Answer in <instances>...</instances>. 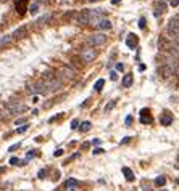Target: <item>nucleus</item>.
<instances>
[{
  "label": "nucleus",
  "instance_id": "2",
  "mask_svg": "<svg viewBox=\"0 0 179 191\" xmlns=\"http://www.w3.org/2000/svg\"><path fill=\"white\" fill-rule=\"evenodd\" d=\"M87 42H89V45H92V47H98V45H103L106 42V36L105 34H92V36H89V39H87Z\"/></svg>",
  "mask_w": 179,
  "mask_h": 191
},
{
  "label": "nucleus",
  "instance_id": "33",
  "mask_svg": "<svg viewBox=\"0 0 179 191\" xmlns=\"http://www.w3.org/2000/svg\"><path fill=\"white\" fill-rule=\"evenodd\" d=\"M103 153H105V151H103L102 148H95L94 149V154H103Z\"/></svg>",
  "mask_w": 179,
  "mask_h": 191
},
{
  "label": "nucleus",
  "instance_id": "48",
  "mask_svg": "<svg viewBox=\"0 0 179 191\" xmlns=\"http://www.w3.org/2000/svg\"><path fill=\"white\" fill-rule=\"evenodd\" d=\"M0 2H7V0H0Z\"/></svg>",
  "mask_w": 179,
  "mask_h": 191
},
{
  "label": "nucleus",
  "instance_id": "20",
  "mask_svg": "<svg viewBox=\"0 0 179 191\" xmlns=\"http://www.w3.org/2000/svg\"><path fill=\"white\" fill-rule=\"evenodd\" d=\"M13 37L12 36H3V37H0V47H5V45H8L10 42H12Z\"/></svg>",
  "mask_w": 179,
  "mask_h": 191
},
{
  "label": "nucleus",
  "instance_id": "31",
  "mask_svg": "<svg viewBox=\"0 0 179 191\" xmlns=\"http://www.w3.org/2000/svg\"><path fill=\"white\" fill-rule=\"evenodd\" d=\"M26 130H28V124H24L23 127H20V129H18V133H23V132H26Z\"/></svg>",
  "mask_w": 179,
  "mask_h": 191
},
{
  "label": "nucleus",
  "instance_id": "39",
  "mask_svg": "<svg viewBox=\"0 0 179 191\" xmlns=\"http://www.w3.org/2000/svg\"><path fill=\"white\" fill-rule=\"evenodd\" d=\"M53 154H55V156H61V154H63V149H57Z\"/></svg>",
  "mask_w": 179,
  "mask_h": 191
},
{
  "label": "nucleus",
  "instance_id": "42",
  "mask_svg": "<svg viewBox=\"0 0 179 191\" xmlns=\"http://www.w3.org/2000/svg\"><path fill=\"white\" fill-rule=\"evenodd\" d=\"M129 140H131L129 137H124V138L121 140V143H123V145H124V143H127V141H129Z\"/></svg>",
  "mask_w": 179,
  "mask_h": 191
},
{
  "label": "nucleus",
  "instance_id": "15",
  "mask_svg": "<svg viewBox=\"0 0 179 191\" xmlns=\"http://www.w3.org/2000/svg\"><path fill=\"white\" fill-rule=\"evenodd\" d=\"M123 174H124V177H126L127 182H132V180L136 178V177H134V172L131 170L129 167H123Z\"/></svg>",
  "mask_w": 179,
  "mask_h": 191
},
{
  "label": "nucleus",
  "instance_id": "11",
  "mask_svg": "<svg viewBox=\"0 0 179 191\" xmlns=\"http://www.w3.org/2000/svg\"><path fill=\"white\" fill-rule=\"evenodd\" d=\"M158 47H160V50H171V48H173V44H171V42H168L165 37H160Z\"/></svg>",
  "mask_w": 179,
  "mask_h": 191
},
{
  "label": "nucleus",
  "instance_id": "7",
  "mask_svg": "<svg viewBox=\"0 0 179 191\" xmlns=\"http://www.w3.org/2000/svg\"><path fill=\"white\" fill-rule=\"evenodd\" d=\"M45 85H47V90L49 92H55L57 88H60V85H61V80H58L55 76H53L52 79H49V80L45 82Z\"/></svg>",
  "mask_w": 179,
  "mask_h": 191
},
{
  "label": "nucleus",
  "instance_id": "40",
  "mask_svg": "<svg viewBox=\"0 0 179 191\" xmlns=\"http://www.w3.org/2000/svg\"><path fill=\"white\" fill-rule=\"evenodd\" d=\"M131 122H132V116H127V117H126V124L129 125Z\"/></svg>",
  "mask_w": 179,
  "mask_h": 191
},
{
  "label": "nucleus",
  "instance_id": "36",
  "mask_svg": "<svg viewBox=\"0 0 179 191\" xmlns=\"http://www.w3.org/2000/svg\"><path fill=\"white\" fill-rule=\"evenodd\" d=\"M24 122H26V119H16L15 124H16V125H21V124H24Z\"/></svg>",
  "mask_w": 179,
  "mask_h": 191
},
{
  "label": "nucleus",
  "instance_id": "8",
  "mask_svg": "<svg viewBox=\"0 0 179 191\" xmlns=\"http://www.w3.org/2000/svg\"><path fill=\"white\" fill-rule=\"evenodd\" d=\"M158 74L161 76L163 79L171 77V76H173V66H171V64H163L161 68L158 69Z\"/></svg>",
  "mask_w": 179,
  "mask_h": 191
},
{
  "label": "nucleus",
  "instance_id": "45",
  "mask_svg": "<svg viewBox=\"0 0 179 191\" xmlns=\"http://www.w3.org/2000/svg\"><path fill=\"white\" fill-rule=\"evenodd\" d=\"M37 101H39V98H37L36 95H34V97H33V103H37Z\"/></svg>",
  "mask_w": 179,
  "mask_h": 191
},
{
  "label": "nucleus",
  "instance_id": "3",
  "mask_svg": "<svg viewBox=\"0 0 179 191\" xmlns=\"http://www.w3.org/2000/svg\"><path fill=\"white\" fill-rule=\"evenodd\" d=\"M29 92L33 95H36V93H47L49 90H47V85H45V82H36L34 85H31V88H29Z\"/></svg>",
  "mask_w": 179,
  "mask_h": 191
},
{
  "label": "nucleus",
  "instance_id": "37",
  "mask_svg": "<svg viewBox=\"0 0 179 191\" xmlns=\"http://www.w3.org/2000/svg\"><path fill=\"white\" fill-rule=\"evenodd\" d=\"M116 69L123 71V69H124V64H123V63H116Z\"/></svg>",
  "mask_w": 179,
  "mask_h": 191
},
{
  "label": "nucleus",
  "instance_id": "6",
  "mask_svg": "<svg viewBox=\"0 0 179 191\" xmlns=\"http://www.w3.org/2000/svg\"><path fill=\"white\" fill-rule=\"evenodd\" d=\"M89 15L90 10H81L77 13V24H89Z\"/></svg>",
  "mask_w": 179,
  "mask_h": 191
},
{
  "label": "nucleus",
  "instance_id": "19",
  "mask_svg": "<svg viewBox=\"0 0 179 191\" xmlns=\"http://www.w3.org/2000/svg\"><path fill=\"white\" fill-rule=\"evenodd\" d=\"M63 74H65L66 79H73L74 77V69H71V68L65 66V68H63Z\"/></svg>",
  "mask_w": 179,
  "mask_h": 191
},
{
  "label": "nucleus",
  "instance_id": "27",
  "mask_svg": "<svg viewBox=\"0 0 179 191\" xmlns=\"http://www.w3.org/2000/svg\"><path fill=\"white\" fill-rule=\"evenodd\" d=\"M37 175H39V178L44 180L45 177H47V170H45V169H42V170H39V174H37Z\"/></svg>",
  "mask_w": 179,
  "mask_h": 191
},
{
  "label": "nucleus",
  "instance_id": "28",
  "mask_svg": "<svg viewBox=\"0 0 179 191\" xmlns=\"http://www.w3.org/2000/svg\"><path fill=\"white\" fill-rule=\"evenodd\" d=\"M10 164H12V166H16V164H21V161L18 157H12L10 159Z\"/></svg>",
  "mask_w": 179,
  "mask_h": 191
},
{
  "label": "nucleus",
  "instance_id": "35",
  "mask_svg": "<svg viewBox=\"0 0 179 191\" xmlns=\"http://www.w3.org/2000/svg\"><path fill=\"white\" fill-rule=\"evenodd\" d=\"M20 145H21V143H16V145L10 146V148H8V151H15V149H18V148H20Z\"/></svg>",
  "mask_w": 179,
  "mask_h": 191
},
{
  "label": "nucleus",
  "instance_id": "29",
  "mask_svg": "<svg viewBox=\"0 0 179 191\" xmlns=\"http://www.w3.org/2000/svg\"><path fill=\"white\" fill-rule=\"evenodd\" d=\"M139 27L145 29V18H140V19H139Z\"/></svg>",
  "mask_w": 179,
  "mask_h": 191
},
{
  "label": "nucleus",
  "instance_id": "30",
  "mask_svg": "<svg viewBox=\"0 0 179 191\" xmlns=\"http://www.w3.org/2000/svg\"><path fill=\"white\" fill-rule=\"evenodd\" d=\"M77 125H79V121H77V119H73V122H71V129H77Z\"/></svg>",
  "mask_w": 179,
  "mask_h": 191
},
{
  "label": "nucleus",
  "instance_id": "24",
  "mask_svg": "<svg viewBox=\"0 0 179 191\" xmlns=\"http://www.w3.org/2000/svg\"><path fill=\"white\" fill-rule=\"evenodd\" d=\"M165 183H166L165 177H158V178L155 180V185H157V186H165Z\"/></svg>",
  "mask_w": 179,
  "mask_h": 191
},
{
  "label": "nucleus",
  "instance_id": "26",
  "mask_svg": "<svg viewBox=\"0 0 179 191\" xmlns=\"http://www.w3.org/2000/svg\"><path fill=\"white\" fill-rule=\"evenodd\" d=\"M34 156H37V151H36V149L28 151V154H26V159H31V157H34Z\"/></svg>",
  "mask_w": 179,
  "mask_h": 191
},
{
  "label": "nucleus",
  "instance_id": "32",
  "mask_svg": "<svg viewBox=\"0 0 179 191\" xmlns=\"http://www.w3.org/2000/svg\"><path fill=\"white\" fill-rule=\"evenodd\" d=\"M37 8H39V5H37V3H33V5H31V13H36Z\"/></svg>",
  "mask_w": 179,
  "mask_h": 191
},
{
  "label": "nucleus",
  "instance_id": "5",
  "mask_svg": "<svg viewBox=\"0 0 179 191\" xmlns=\"http://www.w3.org/2000/svg\"><path fill=\"white\" fill-rule=\"evenodd\" d=\"M81 56H82V60H84L85 63H90V61H94V60H95V56H97V52H95L94 48H87V50H82Z\"/></svg>",
  "mask_w": 179,
  "mask_h": 191
},
{
  "label": "nucleus",
  "instance_id": "46",
  "mask_svg": "<svg viewBox=\"0 0 179 191\" xmlns=\"http://www.w3.org/2000/svg\"><path fill=\"white\" fill-rule=\"evenodd\" d=\"M119 2H121V0H111V3H113V5H118Z\"/></svg>",
  "mask_w": 179,
  "mask_h": 191
},
{
  "label": "nucleus",
  "instance_id": "41",
  "mask_svg": "<svg viewBox=\"0 0 179 191\" xmlns=\"http://www.w3.org/2000/svg\"><path fill=\"white\" fill-rule=\"evenodd\" d=\"M113 106H115V103H110V105H108V106H106V108H105V111H110L111 108H113Z\"/></svg>",
  "mask_w": 179,
  "mask_h": 191
},
{
  "label": "nucleus",
  "instance_id": "10",
  "mask_svg": "<svg viewBox=\"0 0 179 191\" xmlns=\"http://www.w3.org/2000/svg\"><path fill=\"white\" fill-rule=\"evenodd\" d=\"M28 36V27L26 26H21V27H18L15 32H13L12 37H15V39H24V37Z\"/></svg>",
  "mask_w": 179,
  "mask_h": 191
},
{
  "label": "nucleus",
  "instance_id": "50",
  "mask_svg": "<svg viewBox=\"0 0 179 191\" xmlns=\"http://www.w3.org/2000/svg\"><path fill=\"white\" fill-rule=\"evenodd\" d=\"M45 2H49V0H45Z\"/></svg>",
  "mask_w": 179,
  "mask_h": 191
},
{
  "label": "nucleus",
  "instance_id": "4",
  "mask_svg": "<svg viewBox=\"0 0 179 191\" xmlns=\"http://www.w3.org/2000/svg\"><path fill=\"white\" fill-rule=\"evenodd\" d=\"M7 109H8L10 113L16 114V113H21V111H24V109H26V106H24V105H21L20 101H10L8 105H7Z\"/></svg>",
  "mask_w": 179,
  "mask_h": 191
},
{
  "label": "nucleus",
  "instance_id": "49",
  "mask_svg": "<svg viewBox=\"0 0 179 191\" xmlns=\"http://www.w3.org/2000/svg\"><path fill=\"white\" fill-rule=\"evenodd\" d=\"M161 191H166V190H161Z\"/></svg>",
  "mask_w": 179,
  "mask_h": 191
},
{
  "label": "nucleus",
  "instance_id": "12",
  "mask_svg": "<svg viewBox=\"0 0 179 191\" xmlns=\"http://www.w3.org/2000/svg\"><path fill=\"white\" fill-rule=\"evenodd\" d=\"M50 19H52V13H47V15H44V16H41L39 19L36 21L37 26H44V24H49Z\"/></svg>",
  "mask_w": 179,
  "mask_h": 191
},
{
  "label": "nucleus",
  "instance_id": "16",
  "mask_svg": "<svg viewBox=\"0 0 179 191\" xmlns=\"http://www.w3.org/2000/svg\"><path fill=\"white\" fill-rule=\"evenodd\" d=\"M160 122H161L163 125H171V124H173V116H171V114H165V116H163L161 119H160Z\"/></svg>",
  "mask_w": 179,
  "mask_h": 191
},
{
  "label": "nucleus",
  "instance_id": "34",
  "mask_svg": "<svg viewBox=\"0 0 179 191\" xmlns=\"http://www.w3.org/2000/svg\"><path fill=\"white\" fill-rule=\"evenodd\" d=\"M110 79H111V80H116V79H118V74L115 72V71H113V72H110Z\"/></svg>",
  "mask_w": 179,
  "mask_h": 191
},
{
  "label": "nucleus",
  "instance_id": "17",
  "mask_svg": "<svg viewBox=\"0 0 179 191\" xmlns=\"http://www.w3.org/2000/svg\"><path fill=\"white\" fill-rule=\"evenodd\" d=\"M132 80H134V79H132V76H131V74H126V76H124V77H123V87H131L132 85Z\"/></svg>",
  "mask_w": 179,
  "mask_h": 191
},
{
  "label": "nucleus",
  "instance_id": "38",
  "mask_svg": "<svg viewBox=\"0 0 179 191\" xmlns=\"http://www.w3.org/2000/svg\"><path fill=\"white\" fill-rule=\"evenodd\" d=\"M100 143H102V140H98V138H94V140H92V145H94V146H95V145H100Z\"/></svg>",
  "mask_w": 179,
  "mask_h": 191
},
{
  "label": "nucleus",
  "instance_id": "13",
  "mask_svg": "<svg viewBox=\"0 0 179 191\" xmlns=\"http://www.w3.org/2000/svg\"><path fill=\"white\" fill-rule=\"evenodd\" d=\"M126 45L129 47V48H134L136 45H137V36H134V34H129L126 39Z\"/></svg>",
  "mask_w": 179,
  "mask_h": 191
},
{
  "label": "nucleus",
  "instance_id": "43",
  "mask_svg": "<svg viewBox=\"0 0 179 191\" xmlns=\"http://www.w3.org/2000/svg\"><path fill=\"white\" fill-rule=\"evenodd\" d=\"M171 5H173V7H178L179 2H178V0H171Z\"/></svg>",
  "mask_w": 179,
  "mask_h": 191
},
{
  "label": "nucleus",
  "instance_id": "9",
  "mask_svg": "<svg viewBox=\"0 0 179 191\" xmlns=\"http://www.w3.org/2000/svg\"><path fill=\"white\" fill-rule=\"evenodd\" d=\"M15 10H16L20 15H24V13L28 11V0H16Z\"/></svg>",
  "mask_w": 179,
  "mask_h": 191
},
{
  "label": "nucleus",
  "instance_id": "47",
  "mask_svg": "<svg viewBox=\"0 0 179 191\" xmlns=\"http://www.w3.org/2000/svg\"><path fill=\"white\" fill-rule=\"evenodd\" d=\"M89 2H92V3H94V2H97V0H89Z\"/></svg>",
  "mask_w": 179,
  "mask_h": 191
},
{
  "label": "nucleus",
  "instance_id": "18",
  "mask_svg": "<svg viewBox=\"0 0 179 191\" xmlns=\"http://www.w3.org/2000/svg\"><path fill=\"white\" fill-rule=\"evenodd\" d=\"M165 10H166V5H165V3H163V2H161V3H158V5H157V8H155L153 15H155V16H157V18H158L160 15H161V13L165 11Z\"/></svg>",
  "mask_w": 179,
  "mask_h": 191
},
{
  "label": "nucleus",
  "instance_id": "21",
  "mask_svg": "<svg viewBox=\"0 0 179 191\" xmlns=\"http://www.w3.org/2000/svg\"><path fill=\"white\" fill-rule=\"evenodd\" d=\"M90 127H92V124H90L89 121H85V122H82V124H81L79 130H81V132H89V130H90Z\"/></svg>",
  "mask_w": 179,
  "mask_h": 191
},
{
  "label": "nucleus",
  "instance_id": "1",
  "mask_svg": "<svg viewBox=\"0 0 179 191\" xmlns=\"http://www.w3.org/2000/svg\"><path fill=\"white\" fill-rule=\"evenodd\" d=\"M166 29H168V32L174 37V40L178 42V34H179V16H178V15H174V16L170 19Z\"/></svg>",
  "mask_w": 179,
  "mask_h": 191
},
{
  "label": "nucleus",
  "instance_id": "25",
  "mask_svg": "<svg viewBox=\"0 0 179 191\" xmlns=\"http://www.w3.org/2000/svg\"><path fill=\"white\" fill-rule=\"evenodd\" d=\"M140 122H142V124H152V117L150 116H140Z\"/></svg>",
  "mask_w": 179,
  "mask_h": 191
},
{
  "label": "nucleus",
  "instance_id": "23",
  "mask_svg": "<svg viewBox=\"0 0 179 191\" xmlns=\"http://www.w3.org/2000/svg\"><path fill=\"white\" fill-rule=\"evenodd\" d=\"M103 85H105V80H103V79H98V80L95 82V90H97V92H100V90L103 88Z\"/></svg>",
  "mask_w": 179,
  "mask_h": 191
},
{
  "label": "nucleus",
  "instance_id": "14",
  "mask_svg": "<svg viewBox=\"0 0 179 191\" xmlns=\"http://www.w3.org/2000/svg\"><path fill=\"white\" fill-rule=\"evenodd\" d=\"M97 29H103V31H106V29H111V23H110V19H106V18H103L100 23H98L97 26H95Z\"/></svg>",
  "mask_w": 179,
  "mask_h": 191
},
{
  "label": "nucleus",
  "instance_id": "44",
  "mask_svg": "<svg viewBox=\"0 0 179 191\" xmlns=\"http://www.w3.org/2000/svg\"><path fill=\"white\" fill-rule=\"evenodd\" d=\"M145 114H148V109H142V111H140V116H145Z\"/></svg>",
  "mask_w": 179,
  "mask_h": 191
},
{
  "label": "nucleus",
  "instance_id": "22",
  "mask_svg": "<svg viewBox=\"0 0 179 191\" xmlns=\"http://www.w3.org/2000/svg\"><path fill=\"white\" fill-rule=\"evenodd\" d=\"M77 185H79V182H77V180H74V178H69L68 182H66V186H68L69 190H73L74 186H77Z\"/></svg>",
  "mask_w": 179,
  "mask_h": 191
}]
</instances>
